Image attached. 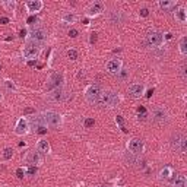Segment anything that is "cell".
Wrapping results in <instances>:
<instances>
[{"instance_id": "19", "label": "cell", "mask_w": 187, "mask_h": 187, "mask_svg": "<svg viewBox=\"0 0 187 187\" xmlns=\"http://www.w3.org/2000/svg\"><path fill=\"white\" fill-rule=\"evenodd\" d=\"M124 161H126L129 165H137V167H140V168L145 167V161L140 158V155L132 154V152H129V154L124 155Z\"/></svg>"}, {"instance_id": "42", "label": "cell", "mask_w": 187, "mask_h": 187, "mask_svg": "<svg viewBox=\"0 0 187 187\" xmlns=\"http://www.w3.org/2000/svg\"><path fill=\"white\" fill-rule=\"evenodd\" d=\"M19 37H21V38H26V37H28V31H26V29H21V31H19Z\"/></svg>"}, {"instance_id": "45", "label": "cell", "mask_w": 187, "mask_h": 187, "mask_svg": "<svg viewBox=\"0 0 187 187\" xmlns=\"http://www.w3.org/2000/svg\"><path fill=\"white\" fill-rule=\"evenodd\" d=\"M0 23H2V25H6V23H9V18H0Z\"/></svg>"}, {"instance_id": "21", "label": "cell", "mask_w": 187, "mask_h": 187, "mask_svg": "<svg viewBox=\"0 0 187 187\" xmlns=\"http://www.w3.org/2000/svg\"><path fill=\"white\" fill-rule=\"evenodd\" d=\"M37 151L40 152V154H45L48 155L50 152H51V146H50V143H48V140H45V139H40L38 142H37Z\"/></svg>"}, {"instance_id": "23", "label": "cell", "mask_w": 187, "mask_h": 187, "mask_svg": "<svg viewBox=\"0 0 187 187\" xmlns=\"http://www.w3.org/2000/svg\"><path fill=\"white\" fill-rule=\"evenodd\" d=\"M173 176V168L171 167H164L159 173H158V178L161 180V181H167V180H170Z\"/></svg>"}, {"instance_id": "24", "label": "cell", "mask_w": 187, "mask_h": 187, "mask_svg": "<svg viewBox=\"0 0 187 187\" xmlns=\"http://www.w3.org/2000/svg\"><path fill=\"white\" fill-rule=\"evenodd\" d=\"M2 6H3V9L6 12H15L18 3H16V0H3V2H2Z\"/></svg>"}, {"instance_id": "9", "label": "cell", "mask_w": 187, "mask_h": 187, "mask_svg": "<svg viewBox=\"0 0 187 187\" xmlns=\"http://www.w3.org/2000/svg\"><path fill=\"white\" fill-rule=\"evenodd\" d=\"M146 43L151 47H161L164 44V34L159 31H149L146 34Z\"/></svg>"}, {"instance_id": "35", "label": "cell", "mask_w": 187, "mask_h": 187, "mask_svg": "<svg viewBox=\"0 0 187 187\" xmlns=\"http://www.w3.org/2000/svg\"><path fill=\"white\" fill-rule=\"evenodd\" d=\"M97 40H98V34L92 32V34H91V37H89V43H91V44H95V43H97Z\"/></svg>"}, {"instance_id": "44", "label": "cell", "mask_w": 187, "mask_h": 187, "mask_svg": "<svg viewBox=\"0 0 187 187\" xmlns=\"http://www.w3.org/2000/svg\"><path fill=\"white\" fill-rule=\"evenodd\" d=\"M137 113L139 114H146V108L143 105H140V107H137Z\"/></svg>"}, {"instance_id": "13", "label": "cell", "mask_w": 187, "mask_h": 187, "mask_svg": "<svg viewBox=\"0 0 187 187\" xmlns=\"http://www.w3.org/2000/svg\"><path fill=\"white\" fill-rule=\"evenodd\" d=\"M127 149L132 152V154H136V155H140L143 152V149H145V145L140 139H130L129 142H127Z\"/></svg>"}, {"instance_id": "22", "label": "cell", "mask_w": 187, "mask_h": 187, "mask_svg": "<svg viewBox=\"0 0 187 187\" xmlns=\"http://www.w3.org/2000/svg\"><path fill=\"white\" fill-rule=\"evenodd\" d=\"M177 6V0H159L158 2V8L164 12L173 11Z\"/></svg>"}, {"instance_id": "12", "label": "cell", "mask_w": 187, "mask_h": 187, "mask_svg": "<svg viewBox=\"0 0 187 187\" xmlns=\"http://www.w3.org/2000/svg\"><path fill=\"white\" fill-rule=\"evenodd\" d=\"M105 69H107V72H108L110 75H117L121 69H123L121 59H111V60H108L107 65H105Z\"/></svg>"}, {"instance_id": "33", "label": "cell", "mask_w": 187, "mask_h": 187, "mask_svg": "<svg viewBox=\"0 0 187 187\" xmlns=\"http://www.w3.org/2000/svg\"><path fill=\"white\" fill-rule=\"evenodd\" d=\"M116 123L120 126V129L123 130V132L127 133V129H124V126H123V123H124V121H123V119H121V116H117V117H116Z\"/></svg>"}, {"instance_id": "51", "label": "cell", "mask_w": 187, "mask_h": 187, "mask_svg": "<svg viewBox=\"0 0 187 187\" xmlns=\"http://www.w3.org/2000/svg\"><path fill=\"white\" fill-rule=\"evenodd\" d=\"M0 101H3V94L0 92Z\"/></svg>"}, {"instance_id": "26", "label": "cell", "mask_w": 187, "mask_h": 187, "mask_svg": "<svg viewBox=\"0 0 187 187\" xmlns=\"http://www.w3.org/2000/svg\"><path fill=\"white\" fill-rule=\"evenodd\" d=\"M75 21H76V15L72 13V12H67V13L62 15V22L63 23H75Z\"/></svg>"}, {"instance_id": "41", "label": "cell", "mask_w": 187, "mask_h": 187, "mask_svg": "<svg viewBox=\"0 0 187 187\" xmlns=\"http://www.w3.org/2000/svg\"><path fill=\"white\" fill-rule=\"evenodd\" d=\"M26 114H35V110L31 108V107H28V108L23 110V116H26Z\"/></svg>"}, {"instance_id": "43", "label": "cell", "mask_w": 187, "mask_h": 187, "mask_svg": "<svg viewBox=\"0 0 187 187\" xmlns=\"http://www.w3.org/2000/svg\"><path fill=\"white\" fill-rule=\"evenodd\" d=\"M180 72H181V77H183V80H186V66H183L180 69Z\"/></svg>"}, {"instance_id": "28", "label": "cell", "mask_w": 187, "mask_h": 187, "mask_svg": "<svg viewBox=\"0 0 187 187\" xmlns=\"http://www.w3.org/2000/svg\"><path fill=\"white\" fill-rule=\"evenodd\" d=\"M178 50H180V54L183 56V57H186V56H187V38H186V37H183V38L180 40Z\"/></svg>"}, {"instance_id": "32", "label": "cell", "mask_w": 187, "mask_h": 187, "mask_svg": "<svg viewBox=\"0 0 187 187\" xmlns=\"http://www.w3.org/2000/svg\"><path fill=\"white\" fill-rule=\"evenodd\" d=\"M67 57H69L70 60H76V59H77V51L75 50V48L67 50Z\"/></svg>"}, {"instance_id": "25", "label": "cell", "mask_w": 187, "mask_h": 187, "mask_svg": "<svg viewBox=\"0 0 187 187\" xmlns=\"http://www.w3.org/2000/svg\"><path fill=\"white\" fill-rule=\"evenodd\" d=\"M186 186H187L186 177L183 176V174H178V176H176L174 181H173V187H186Z\"/></svg>"}, {"instance_id": "39", "label": "cell", "mask_w": 187, "mask_h": 187, "mask_svg": "<svg viewBox=\"0 0 187 187\" xmlns=\"http://www.w3.org/2000/svg\"><path fill=\"white\" fill-rule=\"evenodd\" d=\"M28 174H29V176H34V174H37V167H32V165H29V168H28Z\"/></svg>"}, {"instance_id": "53", "label": "cell", "mask_w": 187, "mask_h": 187, "mask_svg": "<svg viewBox=\"0 0 187 187\" xmlns=\"http://www.w3.org/2000/svg\"><path fill=\"white\" fill-rule=\"evenodd\" d=\"M98 187H104V186H98Z\"/></svg>"}, {"instance_id": "30", "label": "cell", "mask_w": 187, "mask_h": 187, "mask_svg": "<svg viewBox=\"0 0 187 187\" xmlns=\"http://www.w3.org/2000/svg\"><path fill=\"white\" fill-rule=\"evenodd\" d=\"M2 156H3V159H5V161H9V159H12V156H13V149H12V148H5V149H3V154H2Z\"/></svg>"}, {"instance_id": "15", "label": "cell", "mask_w": 187, "mask_h": 187, "mask_svg": "<svg viewBox=\"0 0 187 187\" xmlns=\"http://www.w3.org/2000/svg\"><path fill=\"white\" fill-rule=\"evenodd\" d=\"M29 132V121L26 120L25 117H21L19 120L16 121V126H15V133L18 136H23Z\"/></svg>"}, {"instance_id": "17", "label": "cell", "mask_w": 187, "mask_h": 187, "mask_svg": "<svg viewBox=\"0 0 187 187\" xmlns=\"http://www.w3.org/2000/svg\"><path fill=\"white\" fill-rule=\"evenodd\" d=\"M25 8H26V11L29 12L31 15H37L38 12L44 8V3L41 0H29V2L25 3Z\"/></svg>"}, {"instance_id": "18", "label": "cell", "mask_w": 187, "mask_h": 187, "mask_svg": "<svg viewBox=\"0 0 187 187\" xmlns=\"http://www.w3.org/2000/svg\"><path fill=\"white\" fill-rule=\"evenodd\" d=\"M127 92L132 98H140L145 94V85L143 83H132L127 89Z\"/></svg>"}, {"instance_id": "50", "label": "cell", "mask_w": 187, "mask_h": 187, "mask_svg": "<svg viewBox=\"0 0 187 187\" xmlns=\"http://www.w3.org/2000/svg\"><path fill=\"white\" fill-rule=\"evenodd\" d=\"M165 38H167V40H171V38H173V34H165Z\"/></svg>"}, {"instance_id": "40", "label": "cell", "mask_w": 187, "mask_h": 187, "mask_svg": "<svg viewBox=\"0 0 187 187\" xmlns=\"http://www.w3.org/2000/svg\"><path fill=\"white\" fill-rule=\"evenodd\" d=\"M16 176H18V178H23V176H25V171H23L22 168H18V170H16Z\"/></svg>"}, {"instance_id": "29", "label": "cell", "mask_w": 187, "mask_h": 187, "mask_svg": "<svg viewBox=\"0 0 187 187\" xmlns=\"http://www.w3.org/2000/svg\"><path fill=\"white\" fill-rule=\"evenodd\" d=\"M5 86L8 91H11V92H18V86H16V83L13 82V80H5Z\"/></svg>"}, {"instance_id": "31", "label": "cell", "mask_w": 187, "mask_h": 187, "mask_svg": "<svg viewBox=\"0 0 187 187\" xmlns=\"http://www.w3.org/2000/svg\"><path fill=\"white\" fill-rule=\"evenodd\" d=\"M117 77L121 79V80H126L127 77H129V70H126V69H121L120 72L117 73Z\"/></svg>"}, {"instance_id": "3", "label": "cell", "mask_w": 187, "mask_h": 187, "mask_svg": "<svg viewBox=\"0 0 187 187\" xmlns=\"http://www.w3.org/2000/svg\"><path fill=\"white\" fill-rule=\"evenodd\" d=\"M48 37V32L47 29L43 28V26H35V28H31L29 32H28V40L31 43H37V44H43Z\"/></svg>"}, {"instance_id": "10", "label": "cell", "mask_w": 187, "mask_h": 187, "mask_svg": "<svg viewBox=\"0 0 187 187\" xmlns=\"http://www.w3.org/2000/svg\"><path fill=\"white\" fill-rule=\"evenodd\" d=\"M152 120L156 123V124H164L170 120V114L168 111L165 110L164 107H155L152 110Z\"/></svg>"}, {"instance_id": "52", "label": "cell", "mask_w": 187, "mask_h": 187, "mask_svg": "<svg viewBox=\"0 0 187 187\" xmlns=\"http://www.w3.org/2000/svg\"><path fill=\"white\" fill-rule=\"evenodd\" d=\"M0 72H2V65H0Z\"/></svg>"}, {"instance_id": "16", "label": "cell", "mask_w": 187, "mask_h": 187, "mask_svg": "<svg viewBox=\"0 0 187 187\" xmlns=\"http://www.w3.org/2000/svg\"><path fill=\"white\" fill-rule=\"evenodd\" d=\"M25 161H26V164L32 165V167H40V165L43 164V156L41 154L37 151H31V152H28L26 155V158H25Z\"/></svg>"}, {"instance_id": "38", "label": "cell", "mask_w": 187, "mask_h": 187, "mask_svg": "<svg viewBox=\"0 0 187 187\" xmlns=\"http://www.w3.org/2000/svg\"><path fill=\"white\" fill-rule=\"evenodd\" d=\"M77 35H79V31H77V29H70V31H69V37H70V38H76Z\"/></svg>"}, {"instance_id": "6", "label": "cell", "mask_w": 187, "mask_h": 187, "mask_svg": "<svg viewBox=\"0 0 187 187\" xmlns=\"http://www.w3.org/2000/svg\"><path fill=\"white\" fill-rule=\"evenodd\" d=\"M43 116H44V120H45V123H47V127H50V129H59V127L62 126V123H63L62 116L54 110L45 111Z\"/></svg>"}, {"instance_id": "49", "label": "cell", "mask_w": 187, "mask_h": 187, "mask_svg": "<svg viewBox=\"0 0 187 187\" xmlns=\"http://www.w3.org/2000/svg\"><path fill=\"white\" fill-rule=\"evenodd\" d=\"M154 94V89H149L148 91V94H146V98H151V95Z\"/></svg>"}, {"instance_id": "5", "label": "cell", "mask_w": 187, "mask_h": 187, "mask_svg": "<svg viewBox=\"0 0 187 187\" xmlns=\"http://www.w3.org/2000/svg\"><path fill=\"white\" fill-rule=\"evenodd\" d=\"M170 143H171V148H173L174 151H177V152H180V154H184L187 151V137L183 133L173 134Z\"/></svg>"}, {"instance_id": "48", "label": "cell", "mask_w": 187, "mask_h": 187, "mask_svg": "<svg viewBox=\"0 0 187 187\" xmlns=\"http://www.w3.org/2000/svg\"><path fill=\"white\" fill-rule=\"evenodd\" d=\"M77 77H79V79H80V77H82V79H85V73H83L82 70H79V73H77Z\"/></svg>"}, {"instance_id": "2", "label": "cell", "mask_w": 187, "mask_h": 187, "mask_svg": "<svg viewBox=\"0 0 187 187\" xmlns=\"http://www.w3.org/2000/svg\"><path fill=\"white\" fill-rule=\"evenodd\" d=\"M41 44H37V43H31L28 41L26 44L23 45L22 48V56L29 62V60H37L38 56L41 54Z\"/></svg>"}, {"instance_id": "46", "label": "cell", "mask_w": 187, "mask_h": 187, "mask_svg": "<svg viewBox=\"0 0 187 187\" xmlns=\"http://www.w3.org/2000/svg\"><path fill=\"white\" fill-rule=\"evenodd\" d=\"M137 119H139V120H142V121H145V120H146V114H139V116H137Z\"/></svg>"}, {"instance_id": "47", "label": "cell", "mask_w": 187, "mask_h": 187, "mask_svg": "<svg viewBox=\"0 0 187 187\" xmlns=\"http://www.w3.org/2000/svg\"><path fill=\"white\" fill-rule=\"evenodd\" d=\"M35 65H37V60H29V62H28V66H35Z\"/></svg>"}, {"instance_id": "34", "label": "cell", "mask_w": 187, "mask_h": 187, "mask_svg": "<svg viewBox=\"0 0 187 187\" xmlns=\"http://www.w3.org/2000/svg\"><path fill=\"white\" fill-rule=\"evenodd\" d=\"M94 124H95V120H94V119H91V117H89V119H85V127H86V129L92 127Z\"/></svg>"}, {"instance_id": "7", "label": "cell", "mask_w": 187, "mask_h": 187, "mask_svg": "<svg viewBox=\"0 0 187 187\" xmlns=\"http://www.w3.org/2000/svg\"><path fill=\"white\" fill-rule=\"evenodd\" d=\"M101 94H102V89L99 85H89L85 89V99L88 101L89 104H98L99 98H101Z\"/></svg>"}, {"instance_id": "1", "label": "cell", "mask_w": 187, "mask_h": 187, "mask_svg": "<svg viewBox=\"0 0 187 187\" xmlns=\"http://www.w3.org/2000/svg\"><path fill=\"white\" fill-rule=\"evenodd\" d=\"M98 104L104 105V107H108V108H116L120 104V97L113 91H102Z\"/></svg>"}, {"instance_id": "37", "label": "cell", "mask_w": 187, "mask_h": 187, "mask_svg": "<svg viewBox=\"0 0 187 187\" xmlns=\"http://www.w3.org/2000/svg\"><path fill=\"white\" fill-rule=\"evenodd\" d=\"M34 22H37V16H35V15H31V16L26 19V23H28V25H34Z\"/></svg>"}, {"instance_id": "20", "label": "cell", "mask_w": 187, "mask_h": 187, "mask_svg": "<svg viewBox=\"0 0 187 187\" xmlns=\"http://www.w3.org/2000/svg\"><path fill=\"white\" fill-rule=\"evenodd\" d=\"M124 13L121 11H111L110 15H108V21L113 25H120V23L124 22Z\"/></svg>"}, {"instance_id": "4", "label": "cell", "mask_w": 187, "mask_h": 187, "mask_svg": "<svg viewBox=\"0 0 187 187\" xmlns=\"http://www.w3.org/2000/svg\"><path fill=\"white\" fill-rule=\"evenodd\" d=\"M29 129L32 132L38 133V134H45L47 133V123L44 120V116L43 114H38V116L34 114V117L29 121Z\"/></svg>"}, {"instance_id": "27", "label": "cell", "mask_w": 187, "mask_h": 187, "mask_svg": "<svg viewBox=\"0 0 187 187\" xmlns=\"http://www.w3.org/2000/svg\"><path fill=\"white\" fill-rule=\"evenodd\" d=\"M176 18L180 21V22H186L187 21V12H186V9L184 8H178L176 11Z\"/></svg>"}, {"instance_id": "11", "label": "cell", "mask_w": 187, "mask_h": 187, "mask_svg": "<svg viewBox=\"0 0 187 187\" xmlns=\"http://www.w3.org/2000/svg\"><path fill=\"white\" fill-rule=\"evenodd\" d=\"M104 9H105V5L102 2H92V3H89L88 8H86V15L89 18H94V16L101 15L104 12Z\"/></svg>"}, {"instance_id": "8", "label": "cell", "mask_w": 187, "mask_h": 187, "mask_svg": "<svg viewBox=\"0 0 187 187\" xmlns=\"http://www.w3.org/2000/svg\"><path fill=\"white\" fill-rule=\"evenodd\" d=\"M63 73L62 72H54V73H51L48 79H47V85H45V89L47 91H53L56 88H60L62 86V83H63Z\"/></svg>"}, {"instance_id": "36", "label": "cell", "mask_w": 187, "mask_h": 187, "mask_svg": "<svg viewBox=\"0 0 187 187\" xmlns=\"http://www.w3.org/2000/svg\"><path fill=\"white\" fill-rule=\"evenodd\" d=\"M139 15H140L142 18H146V16H149V9H148V8H143V9H140Z\"/></svg>"}, {"instance_id": "14", "label": "cell", "mask_w": 187, "mask_h": 187, "mask_svg": "<svg viewBox=\"0 0 187 187\" xmlns=\"http://www.w3.org/2000/svg\"><path fill=\"white\" fill-rule=\"evenodd\" d=\"M50 99L54 101V102H62V101L69 99V94L60 86V88H56L50 92Z\"/></svg>"}]
</instances>
